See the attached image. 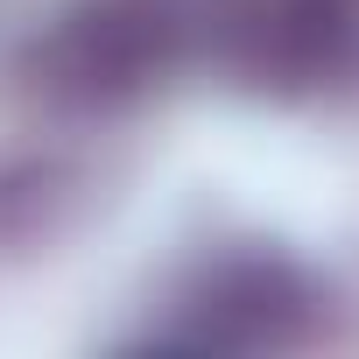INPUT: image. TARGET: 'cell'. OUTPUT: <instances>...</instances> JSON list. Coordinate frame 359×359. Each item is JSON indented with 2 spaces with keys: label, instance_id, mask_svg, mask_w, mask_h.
Returning <instances> with one entry per match:
<instances>
[{
  "label": "cell",
  "instance_id": "1",
  "mask_svg": "<svg viewBox=\"0 0 359 359\" xmlns=\"http://www.w3.org/2000/svg\"><path fill=\"white\" fill-rule=\"evenodd\" d=\"M191 29L198 15L184 0H78L36 36L29 78L43 99L71 113H106V106L141 99L184 57Z\"/></svg>",
  "mask_w": 359,
  "mask_h": 359
},
{
  "label": "cell",
  "instance_id": "2",
  "mask_svg": "<svg viewBox=\"0 0 359 359\" xmlns=\"http://www.w3.org/2000/svg\"><path fill=\"white\" fill-rule=\"evenodd\" d=\"M198 29L254 92H324L359 71V0H212Z\"/></svg>",
  "mask_w": 359,
  "mask_h": 359
},
{
  "label": "cell",
  "instance_id": "3",
  "mask_svg": "<svg viewBox=\"0 0 359 359\" xmlns=\"http://www.w3.org/2000/svg\"><path fill=\"white\" fill-rule=\"evenodd\" d=\"M310 310H317V289L296 261L219 254L176 289L169 324L155 338L184 345V352H254V345H289L310 324Z\"/></svg>",
  "mask_w": 359,
  "mask_h": 359
}]
</instances>
